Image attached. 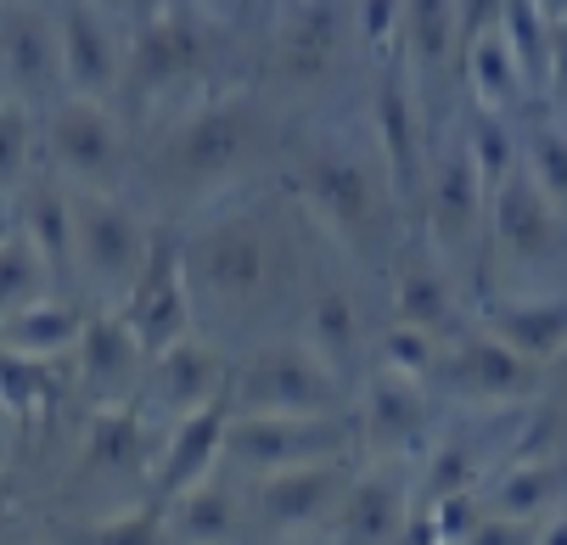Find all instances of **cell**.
I'll return each mask as SVG.
<instances>
[{
    "instance_id": "obj_11",
    "label": "cell",
    "mask_w": 567,
    "mask_h": 545,
    "mask_svg": "<svg viewBox=\"0 0 567 545\" xmlns=\"http://www.w3.org/2000/svg\"><path fill=\"white\" fill-rule=\"evenodd\" d=\"M18 158H23V113L0 102V175H12Z\"/></svg>"
},
{
    "instance_id": "obj_9",
    "label": "cell",
    "mask_w": 567,
    "mask_h": 545,
    "mask_svg": "<svg viewBox=\"0 0 567 545\" xmlns=\"http://www.w3.org/2000/svg\"><path fill=\"white\" fill-rule=\"evenodd\" d=\"M534 164H539V181L550 192H567V146L550 130H539V141H534Z\"/></svg>"
},
{
    "instance_id": "obj_3",
    "label": "cell",
    "mask_w": 567,
    "mask_h": 545,
    "mask_svg": "<svg viewBox=\"0 0 567 545\" xmlns=\"http://www.w3.org/2000/svg\"><path fill=\"white\" fill-rule=\"evenodd\" d=\"M0 40H7V56H12V73H18V80L40 85L45 73H51V34H45L34 18L12 12L7 29H0Z\"/></svg>"
},
{
    "instance_id": "obj_4",
    "label": "cell",
    "mask_w": 567,
    "mask_h": 545,
    "mask_svg": "<svg viewBox=\"0 0 567 545\" xmlns=\"http://www.w3.org/2000/svg\"><path fill=\"white\" fill-rule=\"evenodd\" d=\"M512 45H501V40H477L472 45V80H477V91L483 96H506L512 91Z\"/></svg>"
},
{
    "instance_id": "obj_7",
    "label": "cell",
    "mask_w": 567,
    "mask_h": 545,
    "mask_svg": "<svg viewBox=\"0 0 567 545\" xmlns=\"http://www.w3.org/2000/svg\"><path fill=\"white\" fill-rule=\"evenodd\" d=\"M382 135L393 146L399 169H411V107H404L399 91H382Z\"/></svg>"
},
{
    "instance_id": "obj_1",
    "label": "cell",
    "mask_w": 567,
    "mask_h": 545,
    "mask_svg": "<svg viewBox=\"0 0 567 545\" xmlns=\"http://www.w3.org/2000/svg\"><path fill=\"white\" fill-rule=\"evenodd\" d=\"M56 152L73 169H85V175L107 169L113 164V124H107V113L91 107V102H68L56 113Z\"/></svg>"
},
{
    "instance_id": "obj_2",
    "label": "cell",
    "mask_w": 567,
    "mask_h": 545,
    "mask_svg": "<svg viewBox=\"0 0 567 545\" xmlns=\"http://www.w3.org/2000/svg\"><path fill=\"white\" fill-rule=\"evenodd\" d=\"M62 56H68V80L79 91H102L113 80V45L102 34V23L91 12H68V29H62Z\"/></svg>"
},
{
    "instance_id": "obj_8",
    "label": "cell",
    "mask_w": 567,
    "mask_h": 545,
    "mask_svg": "<svg viewBox=\"0 0 567 545\" xmlns=\"http://www.w3.org/2000/svg\"><path fill=\"white\" fill-rule=\"evenodd\" d=\"M287 45H292L287 56H292L298 68H315L320 56H327V45H332V18H327V12H309V23H303V29H292V40H287Z\"/></svg>"
},
{
    "instance_id": "obj_5",
    "label": "cell",
    "mask_w": 567,
    "mask_h": 545,
    "mask_svg": "<svg viewBox=\"0 0 567 545\" xmlns=\"http://www.w3.org/2000/svg\"><path fill=\"white\" fill-rule=\"evenodd\" d=\"M450 7H455V0H411V29H416V45L422 51H444L450 45Z\"/></svg>"
},
{
    "instance_id": "obj_6",
    "label": "cell",
    "mask_w": 567,
    "mask_h": 545,
    "mask_svg": "<svg viewBox=\"0 0 567 545\" xmlns=\"http://www.w3.org/2000/svg\"><path fill=\"white\" fill-rule=\"evenodd\" d=\"M186 146H192L197 164H219V158H230V152H236V124L214 113V119H203V124L186 135Z\"/></svg>"
},
{
    "instance_id": "obj_13",
    "label": "cell",
    "mask_w": 567,
    "mask_h": 545,
    "mask_svg": "<svg viewBox=\"0 0 567 545\" xmlns=\"http://www.w3.org/2000/svg\"><path fill=\"white\" fill-rule=\"evenodd\" d=\"M550 68H556V85H561V96H567V23L550 29Z\"/></svg>"
},
{
    "instance_id": "obj_15",
    "label": "cell",
    "mask_w": 567,
    "mask_h": 545,
    "mask_svg": "<svg viewBox=\"0 0 567 545\" xmlns=\"http://www.w3.org/2000/svg\"><path fill=\"white\" fill-rule=\"evenodd\" d=\"M365 18H371V34H382V18H388V0H371V7H365Z\"/></svg>"
},
{
    "instance_id": "obj_10",
    "label": "cell",
    "mask_w": 567,
    "mask_h": 545,
    "mask_svg": "<svg viewBox=\"0 0 567 545\" xmlns=\"http://www.w3.org/2000/svg\"><path fill=\"white\" fill-rule=\"evenodd\" d=\"M254 265H259L254 243H219V248H214V276H219V281H248Z\"/></svg>"
},
{
    "instance_id": "obj_14",
    "label": "cell",
    "mask_w": 567,
    "mask_h": 545,
    "mask_svg": "<svg viewBox=\"0 0 567 545\" xmlns=\"http://www.w3.org/2000/svg\"><path fill=\"white\" fill-rule=\"evenodd\" d=\"M534 7L545 12V23H567V0H534Z\"/></svg>"
},
{
    "instance_id": "obj_12",
    "label": "cell",
    "mask_w": 567,
    "mask_h": 545,
    "mask_svg": "<svg viewBox=\"0 0 567 545\" xmlns=\"http://www.w3.org/2000/svg\"><path fill=\"white\" fill-rule=\"evenodd\" d=\"M501 7H506V0H461V23H466V29H477V23H489Z\"/></svg>"
}]
</instances>
